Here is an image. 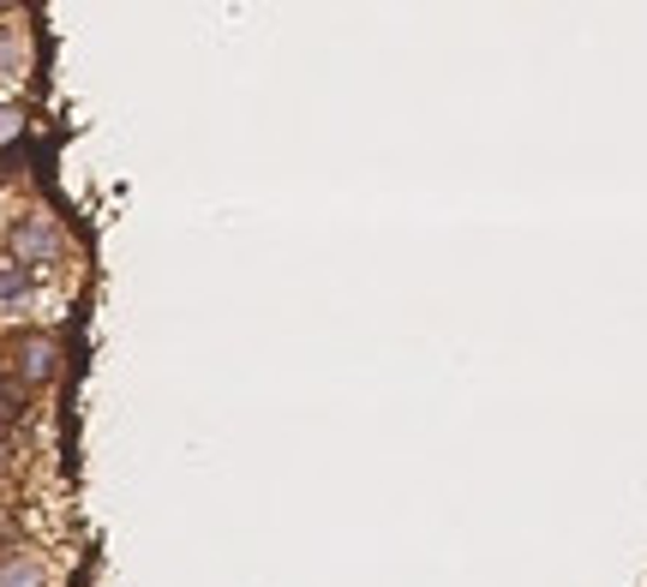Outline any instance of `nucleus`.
<instances>
[{"instance_id": "1", "label": "nucleus", "mask_w": 647, "mask_h": 587, "mask_svg": "<svg viewBox=\"0 0 647 587\" xmlns=\"http://www.w3.org/2000/svg\"><path fill=\"white\" fill-rule=\"evenodd\" d=\"M0 240H7V258L24 264L31 276L67 271V258H72V240H67V228H60V216L48 210V204H24V210H12L7 228H0Z\"/></svg>"}, {"instance_id": "2", "label": "nucleus", "mask_w": 647, "mask_h": 587, "mask_svg": "<svg viewBox=\"0 0 647 587\" xmlns=\"http://www.w3.org/2000/svg\"><path fill=\"white\" fill-rule=\"evenodd\" d=\"M60 366H67V348H60L55 330H19V336L7 342V372L19 378L24 390H48L60 378Z\"/></svg>"}, {"instance_id": "3", "label": "nucleus", "mask_w": 647, "mask_h": 587, "mask_svg": "<svg viewBox=\"0 0 647 587\" xmlns=\"http://www.w3.org/2000/svg\"><path fill=\"white\" fill-rule=\"evenodd\" d=\"M31 306H36V276L0 252V318H31Z\"/></svg>"}, {"instance_id": "4", "label": "nucleus", "mask_w": 647, "mask_h": 587, "mask_svg": "<svg viewBox=\"0 0 647 587\" xmlns=\"http://www.w3.org/2000/svg\"><path fill=\"white\" fill-rule=\"evenodd\" d=\"M0 587H48V564L31 545H7L0 552Z\"/></svg>"}, {"instance_id": "5", "label": "nucleus", "mask_w": 647, "mask_h": 587, "mask_svg": "<svg viewBox=\"0 0 647 587\" xmlns=\"http://www.w3.org/2000/svg\"><path fill=\"white\" fill-rule=\"evenodd\" d=\"M31 402H36V390H24L19 378L0 366V426H19V419L31 414Z\"/></svg>"}, {"instance_id": "6", "label": "nucleus", "mask_w": 647, "mask_h": 587, "mask_svg": "<svg viewBox=\"0 0 647 587\" xmlns=\"http://www.w3.org/2000/svg\"><path fill=\"white\" fill-rule=\"evenodd\" d=\"M19 138H24V108L19 102H0V150L19 145Z\"/></svg>"}]
</instances>
